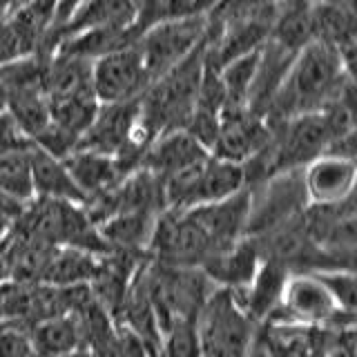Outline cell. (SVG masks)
Instances as JSON below:
<instances>
[{
  "label": "cell",
  "mask_w": 357,
  "mask_h": 357,
  "mask_svg": "<svg viewBox=\"0 0 357 357\" xmlns=\"http://www.w3.org/2000/svg\"><path fill=\"white\" fill-rule=\"evenodd\" d=\"M310 275L315 277L324 288H326V293L335 301V306L344 312L355 315L357 290H355L353 268H326V271H315Z\"/></svg>",
  "instance_id": "obj_20"
},
{
  "label": "cell",
  "mask_w": 357,
  "mask_h": 357,
  "mask_svg": "<svg viewBox=\"0 0 357 357\" xmlns=\"http://www.w3.org/2000/svg\"><path fill=\"white\" fill-rule=\"evenodd\" d=\"M22 47H20V40L16 36L14 27L9 25L7 16L0 14V67H5L9 63H14L18 59H22Z\"/></svg>",
  "instance_id": "obj_22"
},
{
  "label": "cell",
  "mask_w": 357,
  "mask_h": 357,
  "mask_svg": "<svg viewBox=\"0 0 357 357\" xmlns=\"http://www.w3.org/2000/svg\"><path fill=\"white\" fill-rule=\"evenodd\" d=\"M288 275L290 273L286 266L271 259H261L252 284L239 295L232 293V297L255 324H264L277 310Z\"/></svg>",
  "instance_id": "obj_12"
},
{
  "label": "cell",
  "mask_w": 357,
  "mask_h": 357,
  "mask_svg": "<svg viewBox=\"0 0 357 357\" xmlns=\"http://www.w3.org/2000/svg\"><path fill=\"white\" fill-rule=\"evenodd\" d=\"M266 321L297 324L308 328H340L355 324V315L344 312L310 273H290L279 306Z\"/></svg>",
  "instance_id": "obj_5"
},
{
  "label": "cell",
  "mask_w": 357,
  "mask_h": 357,
  "mask_svg": "<svg viewBox=\"0 0 357 357\" xmlns=\"http://www.w3.org/2000/svg\"><path fill=\"white\" fill-rule=\"evenodd\" d=\"M159 215H152V212H119V215H112L105 221H100L96 230L109 252L148 255V243Z\"/></svg>",
  "instance_id": "obj_14"
},
{
  "label": "cell",
  "mask_w": 357,
  "mask_h": 357,
  "mask_svg": "<svg viewBox=\"0 0 357 357\" xmlns=\"http://www.w3.org/2000/svg\"><path fill=\"white\" fill-rule=\"evenodd\" d=\"M159 357H204L197 319H174L161 331Z\"/></svg>",
  "instance_id": "obj_19"
},
{
  "label": "cell",
  "mask_w": 357,
  "mask_h": 357,
  "mask_svg": "<svg viewBox=\"0 0 357 357\" xmlns=\"http://www.w3.org/2000/svg\"><path fill=\"white\" fill-rule=\"evenodd\" d=\"M150 83L137 45L112 52L92 63V92L98 105L139 100Z\"/></svg>",
  "instance_id": "obj_6"
},
{
  "label": "cell",
  "mask_w": 357,
  "mask_h": 357,
  "mask_svg": "<svg viewBox=\"0 0 357 357\" xmlns=\"http://www.w3.org/2000/svg\"><path fill=\"white\" fill-rule=\"evenodd\" d=\"M245 185V172L243 165L223 161L217 156H208V159L199 165V172L195 176V183L190 188V192L185 197L183 210L215 204V201H223L232 195L241 192Z\"/></svg>",
  "instance_id": "obj_10"
},
{
  "label": "cell",
  "mask_w": 357,
  "mask_h": 357,
  "mask_svg": "<svg viewBox=\"0 0 357 357\" xmlns=\"http://www.w3.org/2000/svg\"><path fill=\"white\" fill-rule=\"evenodd\" d=\"M353 89V70L342 61V56L326 43L310 40L290 63L266 109V119L286 121L319 112Z\"/></svg>",
  "instance_id": "obj_1"
},
{
  "label": "cell",
  "mask_w": 357,
  "mask_h": 357,
  "mask_svg": "<svg viewBox=\"0 0 357 357\" xmlns=\"http://www.w3.org/2000/svg\"><path fill=\"white\" fill-rule=\"evenodd\" d=\"M250 190V212L243 237H261L295 221L306 210L308 199L301 170H288L268 176Z\"/></svg>",
  "instance_id": "obj_3"
},
{
  "label": "cell",
  "mask_w": 357,
  "mask_h": 357,
  "mask_svg": "<svg viewBox=\"0 0 357 357\" xmlns=\"http://www.w3.org/2000/svg\"><path fill=\"white\" fill-rule=\"evenodd\" d=\"M29 163H31V183L33 199H54L70 201V204H85L83 192L74 183V178L67 170L65 161L40 150L38 145H29Z\"/></svg>",
  "instance_id": "obj_13"
},
{
  "label": "cell",
  "mask_w": 357,
  "mask_h": 357,
  "mask_svg": "<svg viewBox=\"0 0 357 357\" xmlns=\"http://www.w3.org/2000/svg\"><path fill=\"white\" fill-rule=\"evenodd\" d=\"M29 333L38 357H70L78 351H85L81 326L67 312L36 321Z\"/></svg>",
  "instance_id": "obj_15"
},
{
  "label": "cell",
  "mask_w": 357,
  "mask_h": 357,
  "mask_svg": "<svg viewBox=\"0 0 357 357\" xmlns=\"http://www.w3.org/2000/svg\"><path fill=\"white\" fill-rule=\"evenodd\" d=\"M0 357H38L27 326L0 321Z\"/></svg>",
  "instance_id": "obj_21"
},
{
  "label": "cell",
  "mask_w": 357,
  "mask_h": 357,
  "mask_svg": "<svg viewBox=\"0 0 357 357\" xmlns=\"http://www.w3.org/2000/svg\"><path fill=\"white\" fill-rule=\"evenodd\" d=\"M98 257L81 248H70V245H59L54 248L50 264L45 268L40 284L52 288H67L78 284H89V279L94 277Z\"/></svg>",
  "instance_id": "obj_16"
},
{
  "label": "cell",
  "mask_w": 357,
  "mask_h": 357,
  "mask_svg": "<svg viewBox=\"0 0 357 357\" xmlns=\"http://www.w3.org/2000/svg\"><path fill=\"white\" fill-rule=\"evenodd\" d=\"M67 170H70L74 183L83 192L85 201L109 192L116 188L130 172L119 163L116 156L76 150L65 159Z\"/></svg>",
  "instance_id": "obj_11"
},
{
  "label": "cell",
  "mask_w": 357,
  "mask_h": 357,
  "mask_svg": "<svg viewBox=\"0 0 357 357\" xmlns=\"http://www.w3.org/2000/svg\"><path fill=\"white\" fill-rule=\"evenodd\" d=\"M29 145L27 148L0 150V195H5L20 206H27L29 201H33Z\"/></svg>",
  "instance_id": "obj_18"
},
{
  "label": "cell",
  "mask_w": 357,
  "mask_h": 357,
  "mask_svg": "<svg viewBox=\"0 0 357 357\" xmlns=\"http://www.w3.org/2000/svg\"><path fill=\"white\" fill-rule=\"evenodd\" d=\"M355 159L335 154H321L301 167V181L310 206H333L351 199L355 192Z\"/></svg>",
  "instance_id": "obj_8"
},
{
  "label": "cell",
  "mask_w": 357,
  "mask_h": 357,
  "mask_svg": "<svg viewBox=\"0 0 357 357\" xmlns=\"http://www.w3.org/2000/svg\"><path fill=\"white\" fill-rule=\"evenodd\" d=\"M47 103H50L52 126L67 132L70 137H74L78 141H81V137L87 132V128L92 126V121L100 107L92 89L47 98Z\"/></svg>",
  "instance_id": "obj_17"
},
{
  "label": "cell",
  "mask_w": 357,
  "mask_h": 357,
  "mask_svg": "<svg viewBox=\"0 0 357 357\" xmlns=\"http://www.w3.org/2000/svg\"><path fill=\"white\" fill-rule=\"evenodd\" d=\"M206 156H210V152L201 145L199 141H195L185 130H170L159 134L143 154L141 167L150 170L156 176H170L183 167L204 161Z\"/></svg>",
  "instance_id": "obj_9"
},
{
  "label": "cell",
  "mask_w": 357,
  "mask_h": 357,
  "mask_svg": "<svg viewBox=\"0 0 357 357\" xmlns=\"http://www.w3.org/2000/svg\"><path fill=\"white\" fill-rule=\"evenodd\" d=\"M273 137V126L250 109L221 112L219 134L210 154L223 161L243 165L261 152Z\"/></svg>",
  "instance_id": "obj_7"
},
{
  "label": "cell",
  "mask_w": 357,
  "mask_h": 357,
  "mask_svg": "<svg viewBox=\"0 0 357 357\" xmlns=\"http://www.w3.org/2000/svg\"><path fill=\"white\" fill-rule=\"evenodd\" d=\"M208 33V16H185L159 20L143 29L137 50L148 70L150 81L170 72L185 56L192 54Z\"/></svg>",
  "instance_id": "obj_4"
},
{
  "label": "cell",
  "mask_w": 357,
  "mask_h": 357,
  "mask_svg": "<svg viewBox=\"0 0 357 357\" xmlns=\"http://www.w3.org/2000/svg\"><path fill=\"white\" fill-rule=\"evenodd\" d=\"M255 324L226 288H215L197 317L204 357H245Z\"/></svg>",
  "instance_id": "obj_2"
}]
</instances>
